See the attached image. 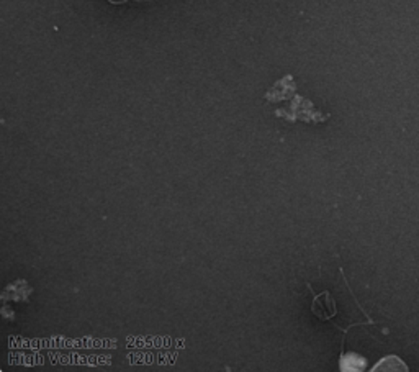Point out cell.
Listing matches in <instances>:
<instances>
[{"instance_id": "1", "label": "cell", "mask_w": 419, "mask_h": 372, "mask_svg": "<svg viewBox=\"0 0 419 372\" xmlns=\"http://www.w3.org/2000/svg\"><path fill=\"white\" fill-rule=\"evenodd\" d=\"M108 2L113 3V6H122V3H126L128 0H108Z\"/></svg>"}, {"instance_id": "2", "label": "cell", "mask_w": 419, "mask_h": 372, "mask_svg": "<svg viewBox=\"0 0 419 372\" xmlns=\"http://www.w3.org/2000/svg\"><path fill=\"white\" fill-rule=\"evenodd\" d=\"M136 2H151V0H136Z\"/></svg>"}]
</instances>
